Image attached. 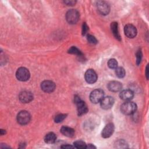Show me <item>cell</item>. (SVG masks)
I'll list each match as a JSON object with an SVG mask.
<instances>
[{
  "label": "cell",
  "mask_w": 149,
  "mask_h": 149,
  "mask_svg": "<svg viewBox=\"0 0 149 149\" xmlns=\"http://www.w3.org/2000/svg\"><path fill=\"white\" fill-rule=\"evenodd\" d=\"M66 117V114H63V113H60L57 115L54 119L55 122L56 123H60L61 122H62Z\"/></svg>",
  "instance_id": "cb8c5ba5"
},
{
  "label": "cell",
  "mask_w": 149,
  "mask_h": 149,
  "mask_svg": "<svg viewBox=\"0 0 149 149\" xmlns=\"http://www.w3.org/2000/svg\"><path fill=\"white\" fill-rule=\"evenodd\" d=\"M68 52L72 54H74L76 55L79 56H81L83 55V54L81 53V52L76 47H72L69 50H68Z\"/></svg>",
  "instance_id": "ffe728a7"
},
{
  "label": "cell",
  "mask_w": 149,
  "mask_h": 149,
  "mask_svg": "<svg viewBox=\"0 0 149 149\" xmlns=\"http://www.w3.org/2000/svg\"><path fill=\"white\" fill-rule=\"evenodd\" d=\"M114 103V99L113 97L108 96L106 97H104L102 100L100 101L101 107L102 108L104 109H110Z\"/></svg>",
  "instance_id": "30bf717a"
},
{
  "label": "cell",
  "mask_w": 149,
  "mask_h": 149,
  "mask_svg": "<svg viewBox=\"0 0 149 149\" xmlns=\"http://www.w3.org/2000/svg\"><path fill=\"white\" fill-rule=\"evenodd\" d=\"M142 59V53L141 51H138V52L136 53V63L137 65H139Z\"/></svg>",
  "instance_id": "484cf974"
},
{
  "label": "cell",
  "mask_w": 149,
  "mask_h": 149,
  "mask_svg": "<svg viewBox=\"0 0 149 149\" xmlns=\"http://www.w3.org/2000/svg\"><path fill=\"white\" fill-rule=\"evenodd\" d=\"M108 66L111 69H116L118 67V62L115 59H110L108 62Z\"/></svg>",
  "instance_id": "603a6c76"
},
{
  "label": "cell",
  "mask_w": 149,
  "mask_h": 149,
  "mask_svg": "<svg viewBox=\"0 0 149 149\" xmlns=\"http://www.w3.org/2000/svg\"><path fill=\"white\" fill-rule=\"evenodd\" d=\"M125 35L129 38H134L137 34V29L132 24H127L124 28Z\"/></svg>",
  "instance_id": "7c38bea8"
},
{
  "label": "cell",
  "mask_w": 149,
  "mask_h": 149,
  "mask_svg": "<svg viewBox=\"0 0 149 149\" xmlns=\"http://www.w3.org/2000/svg\"><path fill=\"white\" fill-rule=\"evenodd\" d=\"M116 147L119 148H124L127 147V144L123 140H119L116 142Z\"/></svg>",
  "instance_id": "7402d4cb"
},
{
  "label": "cell",
  "mask_w": 149,
  "mask_h": 149,
  "mask_svg": "<svg viewBox=\"0 0 149 149\" xmlns=\"http://www.w3.org/2000/svg\"><path fill=\"white\" fill-rule=\"evenodd\" d=\"M55 83L51 80L43 81L41 84V89L46 93H51L55 89Z\"/></svg>",
  "instance_id": "9c48e42d"
},
{
  "label": "cell",
  "mask_w": 149,
  "mask_h": 149,
  "mask_svg": "<svg viewBox=\"0 0 149 149\" xmlns=\"http://www.w3.org/2000/svg\"><path fill=\"white\" fill-rule=\"evenodd\" d=\"M61 148H74V146H72L71 145H69V144H66V145H63L61 147Z\"/></svg>",
  "instance_id": "f546056e"
},
{
  "label": "cell",
  "mask_w": 149,
  "mask_h": 149,
  "mask_svg": "<svg viewBox=\"0 0 149 149\" xmlns=\"http://www.w3.org/2000/svg\"><path fill=\"white\" fill-rule=\"evenodd\" d=\"M30 120V115L26 111H20L17 115V122L22 125L27 124Z\"/></svg>",
  "instance_id": "8992f818"
},
{
  "label": "cell",
  "mask_w": 149,
  "mask_h": 149,
  "mask_svg": "<svg viewBox=\"0 0 149 149\" xmlns=\"http://www.w3.org/2000/svg\"><path fill=\"white\" fill-rule=\"evenodd\" d=\"M19 98L20 101L23 103H28L33 100V95L31 93L24 91L20 93Z\"/></svg>",
  "instance_id": "4fadbf2b"
},
{
  "label": "cell",
  "mask_w": 149,
  "mask_h": 149,
  "mask_svg": "<svg viewBox=\"0 0 149 149\" xmlns=\"http://www.w3.org/2000/svg\"><path fill=\"white\" fill-rule=\"evenodd\" d=\"M146 77H147V79H148V66H147V67H146Z\"/></svg>",
  "instance_id": "1f68e13d"
},
{
  "label": "cell",
  "mask_w": 149,
  "mask_h": 149,
  "mask_svg": "<svg viewBox=\"0 0 149 149\" xmlns=\"http://www.w3.org/2000/svg\"><path fill=\"white\" fill-rule=\"evenodd\" d=\"M86 81L89 84H93L97 80V74L93 69H88L84 74Z\"/></svg>",
  "instance_id": "ba28073f"
},
{
  "label": "cell",
  "mask_w": 149,
  "mask_h": 149,
  "mask_svg": "<svg viewBox=\"0 0 149 149\" xmlns=\"http://www.w3.org/2000/svg\"><path fill=\"white\" fill-rule=\"evenodd\" d=\"M115 74L119 78H123L125 76V70L122 67H117L115 69Z\"/></svg>",
  "instance_id": "d6986e66"
},
{
  "label": "cell",
  "mask_w": 149,
  "mask_h": 149,
  "mask_svg": "<svg viewBox=\"0 0 149 149\" xmlns=\"http://www.w3.org/2000/svg\"><path fill=\"white\" fill-rule=\"evenodd\" d=\"M97 8L100 13L103 15H108L110 11V7L109 5L105 1H98L97 3Z\"/></svg>",
  "instance_id": "52a82bcc"
},
{
  "label": "cell",
  "mask_w": 149,
  "mask_h": 149,
  "mask_svg": "<svg viewBox=\"0 0 149 149\" xmlns=\"http://www.w3.org/2000/svg\"><path fill=\"white\" fill-rule=\"evenodd\" d=\"M86 148H88V149H90V148H96V147L94 146L93 144H87L86 145Z\"/></svg>",
  "instance_id": "f1b7e54d"
},
{
  "label": "cell",
  "mask_w": 149,
  "mask_h": 149,
  "mask_svg": "<svg viewBox=\"0 0 149 149\" xmlns=\"http://www.w3.org/2000/svg\"><path fill=\"white\" fill-rule=\"evenodd\" d=\"M87 40L89 43L92 44H95L97 43V40L95 38V37H94L93 36L90 34L87 36Z\"/></svg>",
  "instance_id": "d4e9b609"
},
{
  "label": "cell",
  "mask_w": 149,
  "mask_h": 149,
  "mask_svg": "<svg viewBox=\"0 0 149 149\" xmlns=\"http://www.w3.org/2000/svg\"><path fill=\"white\" fill-rule=\"evenodd\" d=\"M0 133H1V135L5 134V130H3V129H1L0 130Z\"/></svg>",
  "instance_id": "4dcf8cb0"
},
{
  "label": "cell",
  "mask_w": 149,
  "mask_h": 149,
  "mask_svg": "<svg viewBox=\"0 0 149 149\" xmlns=\"http://www.w3.org/2000/svg\"><path fill=\"white\" fill-rule=\"evenodd\" d=\"M16 76L19 80L24 81L29 80L30 77V72L26 68L21 67L17 70Z\"/></svg>",
  "instance_id": "5b68a950"
},
{
  "label": "cell",
  "mask_w": 149,
  "mask_h": 149,
  "mask_svg": "<svg viewBox=\"0 0 149 149\" xmlns=\"http://www.w3.org/2000/svg\"><path fill=\"white\" fill-rule=\"evenodd\" d=\"M115 129V127L113 123H108L104 128L102 129L101 135L104 138H108L113 133Z\"/></svg>",
  "instance_id": "8fae6325"
},
{
  "label": "cell",
  "mask_w": 149,
  "mask_h": 149,
  "mask_svg": "<svg viewBox=\"0 0 149 149\" xmlns=\"http://www.w3.org/2000/svg\"><path fill=\"white\" fill-rule=\"evenodd\" d=\"M86 145L87 144L81 140H77L73 143V146L74 148H86Z\"/></svg>",
  "instance_id": "44dd1931"
},
{
  "label": "cell",
  "mask_w": 149,
  "mask_h": 149,
  "mask_svg": "<svg viewBox=\"0 0 149 149\" xmlns=\"http://www.w3.org/2000/svg\"><path fill=\"white\" fill-rule=\"evenodd\" d=\"M111 30L112 31V33H113L114 37L117 40L120 41L121 38H120V36L119 34V30H118V23L115 22L111 23Z\"/></svg>",
  "instance_id": "e0dca14e"
},
{
  "label": "cell",
  "mask_w": 149,
  "mask_h": 149,
  "mask_svg": "<svg viewBox=\"0 0 149 149\" xmlns=\"http://www.w3.org/2000/svg\"><path fill=\"white\" fill-rule=\"evenodd\" d=\"M133 96H134L133 92L132 90H128V89L122 90L119 94L120 98L122 100L124 101H127L132 99Z\"/></svg>",
  "instance_id": "9a60e30c"
},
{
  "label": "cell",
  "mask_w": 149,
  "mask_h": 149,
  "mask_svg": "<svg viewBox=\"0 0 149 149\" xmlns=\"http://www.w3.org/2000/svg\"><path fill=\"white\" fill-rule=\"evenodd\" d=\"M56 140V136L55 134L52 132H49L47 133L44 137L45 142L48 144L54 143Z\"/></svg>",
  "instance_id": "ac0fdd59"
},
{
  "label": "cell",
  "mask_w": 149,
  "mask_h": 149,
  "mask_svg": "<svg viewBox=\"0 0 149 149\" xmlns=\"http://www.w3.org/2000/svg\"><path fill=\"white\" fill-rule=\"evenodd\" d=\"M79 13L76 9H70L68 10L66 14V19L70 24H74L77 22L79 19Z\"/></svg>",
  "instance_id": "3957f363"
},
{
  "label": "cell",
  "mask_w": 149,
  "mask_h": 149,
  "mask_svg": "<svg viewBox=\"0 0 149 149\" xmlns=\"http://www.w3.org/2000/svg\"><path fill=\"white\" fill-rule=\"evenodd\" d=\"M137 105L134 102L126 101L120 106V111L125 115H132L137 110Z\"/></svg>",
  "instance_id": "6da1fadb"
},
{
  "label": "cell",
  "mask_w": 149,
  "mask_h": 149,
  "mask_svg": "<svg viewBox=\"0 0 149 149\" xmlns=\"http://www.w3.org/2000/svg\"><path fill=\"white\" fill-rule=\"evenodd\" d=\"M61 132L64 136L68 137H72L74 135V129L68 126H62L61 129Z\"/></svg>",
  "instance_id": "2e32d148"
},
{
  "label": "cell",
  "mask_w": 149,
  "mask_h": 149,
  "mask_svg": "<svg viewBox=\"0 0 149 149\" xmlns=\"http://www.w3.org/2000/svg\"><path fill=\"white\" fill-rule=\"evenodd\" d=\"M88 30V27L87 26L86 23H84L82 26V34L85 35L87 33Z\"/></svg>",
  "instance_id": "4316f807"
},
{
  "label": "cell",
  "mask_w": 149,
  "mask_h": 149,
  "mask_svg": "<svg viewBox=\"0 0 149 149\" xmlns=\"http://www.w3.org/2000/svg\"><path fill=\"white\" fill-rule=\"evenodd\" d=\"M74 102L77 107V111L79 115H82L87 113L88 108L86 103L82 101L80 97L76 96L74 98Z\"/></svg>",
  "instance_id": "7a4b0ae2"
},
{
  "label": "cell",
  "mask_w": 149,
  "mask_h": 149,
  "mask_svg": "<svg viewBox=\"0 0 149 149\" xmlns=\"http://www.w3.org/2000/svg\"><path fill=\"white\" fill-rule=\"evenodd\" d=\"M108 88L111 91L118 92L122 89V86L119 81H112L108 83Z\"/></svg>",
  "instance_id": "5bb4252c"
},
{
  "label": "cell",
  "mask_w": 149,
  "mask_h": 149,
  "mask_svg": "<svg viewBox=\"0 0 149 149\" xmlns=\"http://www.w3.org/2000/svg\"><path fill=\"white\" fill-rule=\"evenodd\" d=\"M64 2H65V3H66L67 5L72 6V5H74L76 3V1H72V0H71V1H65Z\"/></svg>",
  "instance_id": "83f0119b"
},
{
  "label": "cell",
  "mask_w": 149,
  "mask_h": 149,
  "mask_svg": "<svg viewBox=\"0 0 149 149\" xmlns=\"http://www.w3.org/2000/svg\"><path fill=\"white\" fill-rule=\"evenodd\" d=\"M104 93L102 90L101 89L94 90L91 93L90 95V101L94 104L98 103L104 98Z\"/></svg>",
  "instance_id": "277c9868"
}]
</instances>
